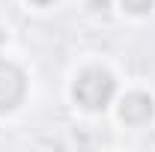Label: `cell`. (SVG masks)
<instances>
[{
	"label": "cell",
	"instance_id": "1",
	"mask_svg": "<svg viewBox=\"0 0 155 152\" xmlns=\"http://www.w3.org/2000/svg\"><path fill=\"white\" fill-rule=\"evenodd\" d=\"M114 93H116V81L104 69H87V72H81L78 81H75V87H72L75 101L81 107H87V111L107 107V101L114 98Z\"/></svg>",
	"mask_w": 155,
	"mask_h": 152
},
{
	"label": "cell",
	"instance_id": "3",
	"mask_svg": "<svg viewBox=\"0 0 155 152\" xmlns=\"http://www.w3.org/2000/svg\"><path fill=\"white\" fill-rule=\"evenodd\" d=\"M155 114V101L146 93H128L119 104V119L125 125H146Z\"/></svg>",
	"mask_w": 155,
	"mask_h": 152
},
{
	"label": "cell",
	"instance_id": "2",
	"mask_svg": "<svg viewBox=\"0 0 155 152\" xmlns=\"http://www.w3.org/2000/svg\"><path fill=\"white\" fill-rule=\"evenodd\" d=\"M24 98V75L18 66L0 60V114L18 107Z\"/></svg>",
	"mask_w": 155,
	"mask_h": 152
},
{
	"label": "cell",
	"instance_id": "4",
	"mask_svg": "<svg viewBox=\"0 0 155 152\" xmlns=\"http://www.w3.org/2000/svg\"><path fill=\"white\" fill-rule=\"evenodd\" d=\"M119 3H122V9L131 12V15H146V12H152V0H119Z\"/></svg>",
	"mask_w": 155,
	"mask_h": 152
},
{
	"label": "cell",
	"instance_id": "5",
	"mask_svg": "<svg viewBox=\"0 0 155 152\" xmlns=\"http://www.w3.org/2000/svg\"><path fill=\"white\" fill-rule=\"evenodd\" d=\"M30 3H36V6H48V3H54V0H30Z\"/></svg>",
	"mask_w": 155,
	"mask_h": 152
}]
</instances>
